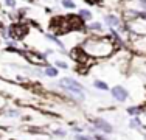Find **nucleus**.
Segmentation results:
<instances>
[{"label": "nucleus", "mask_w": 146, "mask_h": 140, "mask_svg": "<svg viewBox=\"0 0 146 140\" xmlns=\"http://www.w3.org/2000/svg\"><path fill=\"white\" fill-rule=\"evenodd\" d=\"M112 42L104 39V37H93V39H87L84 42V47H82V50L86 51V53L92 55V56H107L112 53Z\"/></svg>", "instance_id": "1"}, {"label": "nucleus", "mask_w": 146, "mask_h": 140, "mask_svg": "<svg viewBox=\"0 0 146 140\" xmlns=\"http://www.w3.org/2000/svg\"><path fill=\"white\" fill-rule=\"evenodd\" d=\"M59 86H61L62 89L68 90L72 95L78 97V100H82V98H84L82 86H81V84H79L78 81H75V79H72V78H62L61 83H59Z\"/></svg>", "instance_id": "2"}, {"label": "nucleus", "mask_w": 146, "mask_h": 140, "mask_svg": "<svg viewBox=\"0 0 146 140\" xmlns=\"http://www.w3.org/2000/svg\"><path fill=\"white\" fill-rule=\"evenodd\" d=\"M112 97L115 98V100L118 101H124L127 98V92H126V89H123L121 86H115V87H112Z\"/></svg>", "instance_id": "3"}, {"label": "nucleus", "mask_w": 146, "mask_h": 140, "mask_svg": "<svg viewBox=\"0 0 146 140\" xmlns=\"http://www.w3.org/2000/svg\"><path fill=\"white\" fill-rule=\"evenodd\" d=\"M93 125L96 126L98 129H101L104 132H112V126L107 123L106 120H101V118H96V120H93Z\"/></svg>", "instance_id": "4"}, {"label": "nucleus", "mask_w": 146, "mask_h": 140, "mask_svg": "<svg viewBox=\"0 0 146 140\" xmlns=\"http://www.w3.org/2000/svg\"><path fill=\"white\" fill-rule=\"evenodd\" d=\"M106 22L110 28H115V27H120V19L115 16V14H107L106 16Z\"/></svg>", "instance_id": "5"}, {"label": "nucleus", "mask_w": 146, "mask_h": 140, "mask_svg": "<svg viewBox=\"0 0 146 140\" xmlns=\"http://www.w3.org/2000/svg\"><path fill=\"white\" fill-rule=\"evenodd\" d=\"M44 73H45L47 76H51V78H53V76L58 75V69H56V67H50V65H48V67L44 70Z\"/></svg>", "instance_id": "6"}, {"label": "nucleus", "mask_w": 146, "mask_h": 140, "mask_svg": "<svg viewBox=\"0 0 146 140\" xmlns=\"http://www.w3.org/2000/svg\"><path fill=\"white\" fill-rule=\"evenodd\" d=\"M79 17H81L82 20H90L92 19V13L87 11V9H81V11H79Z\"/></svg>", "instance_id": "7"}, {"label": "nucleus", "mask_w": 146, "mask_h": 140, "mask_svg": "<svg viewBox=\"0 0 146 140\" xmlns=\"http://www.w3.org/2000/svg\"><path fill=\"white\" fill-rule=\"evenodd\" d=\"M62 6H64V8H67V9H73L75 8V2H73V0H62Z\"/></svg>", "instance_id": "8"}, {"label": "nucleus", "mask_w": 146, "mask_h": 140, "mask_svg": "<svg viewBox=\"0 0 146 140\" xmlns=\"http://www.w3.org/2000/svg\"><path fill=\"white\" fill-rule=\"evenodd\" d=\"M95 87H96V89H101V90H107V89H109V86H107L106 83H104V81H98V79L95 81Z\"/></svg>", "instance_id": "9"}, {"label": "nucleus", "mask_w": 146, "mask_h": 140, "mask_svg": "<svg viewBox=\"0 0 146 140\" xmlns=\"http://www.w3.org/2000/svg\"><path fill=\"white\" fill-rule=\"evenodd\" d=\"M47 37H48V39H50V41L56 42V44H58V45H59V47H61V48H64V45H62V42L59 41V39H56V37H54L53 34H47Z\"/></svg>", "instance_id": "10"}, {"label": "nucleus", "mask_w": 146, "mask_h": 140, "mask_svg": "<svg viewBox=\"0 0 146 140\" xmlns=\"http://www.w3.org/2000/svg\"><path fill=\"white\" fill-rule=\"evenodd\" d=\"M127 112H129L131 115H138L141 112V109L140 107H129V109H127Z\"/></svg>", "instance_id": "11"}, {"label": "nucleus", "mask_w": 146, "mask_h": 140, "mask_svg": "<svg viewBox=\"0 0 146 140\" xmlns=\"http://www.w3.org/2000/svg\"><path fill=\"white\" fill-rule=\"evenodd\" d=\"M89 28H90V30H95V31H96V30L100 31L103 27H101V23H98V22H93V23H90V25H89Z\"/></svg>", "instance_id": "12"}, {"label": "nucleus", "mask_w": 146, "mask_h": 140, "mask_svg": "<svg viewBox=\"0 0 146 140\" xmlns=\"http://www.w3.org/2000/svg\"><path fill=\"white\" fill-rule=\"evenodd\" d=\"M5 3L8 6H11V8H14V6H16V0H5Z\"/></svg>", "instance_id": "13"}, {"label": "nucleus", "mask_w": 146, "mask_h": 140, "mask_svg": "<svg viewBox=\"0 0 146 140\" xmlns=\"http://www.w3.org/2000/svg\"><path fill=\"white\" fill-rule=\"evenodd\" d=\"M56 65H58V67H61V69H67V64H65V62H62V61H58Z\"/></svg>", "instance_id": "14"}, {"label": "nucleus", "mask_w": 146, "mask_h": 140, "mask_svg": "<svg viewBox=\"0 0 146 140\" xmlns=\"http://www.w3.org/2000/svg\"><path fill=\"white\" fill-rule=\"evenodd\" d=\"M131 126H140V120H138V118H134V120L131 121Z\"/></svg>", "instance_id": "15"}, {"label": "nucleus", "mask_w": 146, "mask_h": 140, "mask_svg": "<svg viewBox=\"0 0 146 140\" xmlns=\"http://www.w3.org/2000/svg\"><path fill=\"white\" fill-rule=\"evenodd\" d=\"M76 140H92V139L86 137V135H76Z\"/></svg>", "instance_id": "16"}, {"label": "nucleus", "mask_w": 146, "mask_h": 140, "mask_svg": "<svg viewBox=\"0 0 146 140\" xmlns=\"http://www.w3.org/2000/svg\"><path fill=\"white\" fill-rule=\"evenodd\" d=\"M138 16L143 17V19H146V9H145V11H141V13H138Z\"/></svg>", "instance_id": "17"}, {"label": "nucleus", "mask_w": 146, "mask_h": 140, "mask_svg": "<svg viewBox=\"0 0 146 140\" xmlns=\"http://www.w3.org/2000/svg\"><path fill=\"white\" fill-rule=\"evenodd\" d=\"M56 134H58V135H64L65 132H64V131H56Z\"/></svg>", "instance_id": "18"}, {"label": "nucleus", "mask_w": 146, "mask_h": 140, "mask_svg": "<svg viewBox=\"0 0 146 140\" xmlns=\"http://www.w3.org/2000/svg\"><path fill=\"white\" fill-rule=\"evenodd\" d=\"M95 139H96V140H106V139H104V137H101V135H96Z\"/></svg>", "instance_id": "19"}]
</instances>
